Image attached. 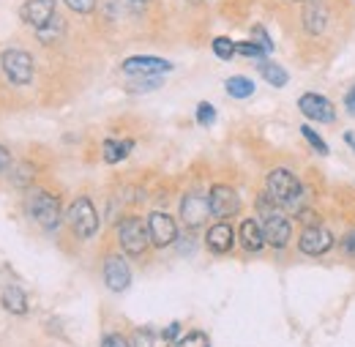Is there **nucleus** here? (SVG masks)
Returning a JSON list of instances; mask_svg holds the SVG:
<instances>
[{"instance_id": "nucleus-27", "label": "nucleus", "mask_w": 355, "mask_h": 347, "mask_svg": "<svg viewBox=\"0 0 355 347\" xmlns=\"http://www.w3.org/2000/svg\"><path fill=\"white\" fill-rule=\"evenodd\" d=\"M162 85V80L159 77H139V80H134L132 85H129V90L132 93H145V90H153V87Z\"/></svg>"}, {"instance_id": "nucleus-2", "label": "nucleus", "mask_w": 355, "mask_h": 347, "mask_svg": "<svg viewBox=\"0 0 355 347\" xmlns=\"http://www.w3.org/2000/svg\"><path fill=\"white\" fill-rule=\"evenodd\" d=\"M266 186H268V197L276 200L279 205H287V208L295 211V214L304 211V208H301L304 186H301V180L290 173V170H282V167H279V170H270Z\"/></svg>"}, {"instance_id": "nucleus-1", "label": "nucleus", "mask_w": 355, "mask_h": 347, "mask_svg": "<svg viewBox=\"0 0 355 347\" xmlns=\"http://www.w3.org/2000/svg\"><path fill=\"white\" fill-rule=\"evenodd\" d=\"M279 203L270 200L268 194H263L257 200V211L263 217V232H266V244L273 249H284L290 244V235H293V227H290V219L284 217L279 208Z\"/></svg>"}, {"instance_id": "nucleus-22", "label": "nucleus", "mask_w": 355, "mask_h": 347, "mask_svg": "<svg viewBox=\"0 0 355 347\" xmlns=\"http://www.w3.org/2000/svg\"><path fill=\"white\" fill-rule=\"evenodd\" d=\"M260 74L266 77V83L268 85H273V87H284L287 85V71L282 69V66H276V63H263L260 66Z\"/></svg>"}, {"instance_id": "nucleus-35", "label": "nucleus", "mask_w": 355, "mask_h": 347, "mask_svg": "<svg viewBox=\"0 0 355 347\" xmlns=\"http://www.w3.org/2000/svg\"><path fill=\"white\" fill-rule=\"evenodd\" d=\"M8 164H11V153L0 145V173H3V170H8Z\"/></svg>"}, {"instance_id": "nucleus-4", "label": "nucleus", "mask_w": 355, "mask_h": 347, "mask_svg": "<svg viewBox=\"0 0 355 347\" xmlns=\"http://www.w3.org/2000/svg\"><path fill=\"white\" fill-rule=\"evenodd\" d=\"M28 214L36 219L44 230H58L60 227V203L49 192H31Z\"/></svg>"}, {"instance_id": "nucleus-3", "label": "nucleus", "mask_w": 355, "mask_h": 347, "mask_svg": "<svg viewBox=\"0 0 355 347\" xmlns=\"http://www.w3.org/2000/svg\"><path fill=\"white\" fill-rule=\"evenodd\" d=\"M118 238H121V246L126 255L139 257L145 249H148V241H150V232H148V224L139 217H129L121 221L118 227Z\"/></svg>"}, {"instance_id": "nucleus-28", "label": "nucleus", "mask_w": 355, "mask_h": 347, "mask_svg": "<svg viewBox=\"0 0 355 347\" xmlns=\"http://www.w3.org/2000/svg\"><path fill=\"white\" fill-rule=\"evenodd\" d=\"M235 49H238L241 55H246V58H263V55H266V49L257 42H241V44H235Z\"/></svg>"}, {"instance_id": "nucleus-19", "label": "nucleus", "mask_w": 355, "mask_h": 347, "mask_svg": "<svg viewBox=\"0 0 355 347\" xmlns=\"http://www.w3.org/2000/svg\"><path fill=\"white\" fill-rule=\"evenodd\" d=\"M3 306H6L11 314H25V312H28V298H25L22 287L8 285V287L3 290Z\"/></svg>"}, {"instance_id": "nucleus-7", "label": "nucleus", "mask_w": 355, "mask_h": 347, "mask_svg": "<svg viewBox=\"0 0 355 347\" xmlns=\"http://www.w3.org/2000/svg\"><path fill=\"white\" fill-rule=\"evenodd\" d=\"M298 249H301L304 255H309V257H320V255H325V252L334 249V235H331V230L322 227V224H309V227L301 232Z\"/></svg>"}, {"instance_id": "nucleus-33", "label": "nucleus", "mask_w": 355, "mask_h": 347, "mask_svg": "<svg viewBox=\"0 0 355 347\" xmlns=\"http://www.w3.org/2000/svg\"><path fill=\"white\" fill-rule=\"evenodd\" d=\"M145 3H148V0H121V6H123V8H129L132 14H139V11L145 8Z\"/></svg>"}, {"instance_id": "nucleus-24", "label": "nucleus", "mask_w": 355, "mask_h": 347, "mask_svg": "<svg viewBox=\"0 0 355 347\" xmlns=\"http://www.w3.org/2000/svg\"><path fill=\"white\" fill-rule=\"evenodd\" d=\"M214 52H216V58H222V60H230L238 49H235V44L230 42L227 36H219V39H214Z\"/></svg>"}, {"instance_id": "nucleus-12", "label": "nucleus", "mask_w": 355, "mask_h": 347, "mask_svg": "<svg viewBox=\"0 0 355 347\" xmlns=\"http://www.w3.org/2000/svg\"><path fill=\"white\" fill-rule=\"evenodd\" d=\"M121 69L129 77H159V74L173 71V63L162 60V58H129V60H123Z\"/></svg>"}, {"instance_id": "nucleus-23", "label": "nucleus", "mask_w": 355, "mask_h": 347, "mask_svg": "<svg viewBox=\"0 0 355 347\" xmlns=\"http://www.w3.org/2000/svg\"><path fill=\"white\" fill-rule=\"evenodd\" d=\"M301 134H304V139L309 142L311 148L320 153V156H328V145H325V139L317 134V131L311 129V126H301Z\"/></svg>"}, {"instance_id": "nucleus-5", "label": "nucleus", "mask_w": 355, "mask_h": 347, "mask_svg": "<svg viewBox=\"0 0 355 347\" xmlns=\"http://www.w3.org/2000/svg\"><path fill=\"white\" fill-rule=\"evenodd\" d=\"M69 224L80 238H90L98 230V214L88 197H77L69 208Z\"/></svg>"}, {"instance_id": "nucleus-10", "label": "nucleus", "mask_w": 355, "mask_h": 347, "mask_svg": "<svg viewBox=\"0 0 355 347\" xmlns=\"http://www.w3.org/2000/svg\"><path fill=\"white\" fill-rule=\"evenodd\" d=\"M208 214H211V203H208V197H202L200 192H191V194L183 197V203H180V219H183V224H186L189 230L202 227L205 219H208Z\"/></svg>"}, {"instance_id": "nucleus-37", "label": "nucleus", "mask_w": 355, "mask_h": 347, "mask_svg": "<svg viewBox=\"0 0 355 347\" xmlns=\"http://www.w3.org/2000/svg\"><path fill=\"white\" fill-rule=\"evenodd\" d=\"M345 139H347V142L355 148V131H347V134H345Z\"/></svg>"}, {"instance_id": "nucleus-29", "label": "nucleus", "mask_w": 355, "mask_h": 347, "mask_svg": "<svg viewBox=\"0 0 355 347\" xmlns=\"http://www.w3.org/2000/svg\"><path fill=\"white\" fill-rule=\"evenodd\" d=\"M60 33H63V22H60V19L55 17V28L49 31V25H44V28L39 31V39H42V42H55V39H58Z\"/></svg>"}, {"instance_id": "nucleus-38", "label": "nucleus", "mask_w": 355, "mask_h": 347, "mask_svg": "<svg viewBox=\"0 0 355 347\" xmlns=\"http://www.w3.org/2000/svg\"><path fill=\"white\" fill-rule=\"evenodd\" d=\"M189 3H197V0H189Z\"/></svg>"}, {"instance_id": "nucleus-6", "label": "nucleus", "mask_w": 355, "mask_h": 347, "mask_svg": "<svg viewBox=\"0 0 355 347\" xmlns=\"http://www.w3.org/2000/svg\"><path fill=\"white\" fill-rule=\"evenodd\" d=\"M3 71L14 85H28L33 80V60L22 49H8L3 55Z\"/></svg>"}, {"instance_id": "nucleus-15", "label": "nucleus", "mask_w": 355, "mask_h": 347, "mask_svg": "<svg viewBox=\"0 0 355 347\" xmlns=\"http://www.w3.org/2000/svg\"><path fill=\"white\" fill-rule=\"evenodd\" d=\"M232 241H235V232H232V227H230L227 221H219V224H214V227L208 230V235H205V244H208V249H211V252H216V255H224V252H230V249H232Z\"/></svg>"}, {"instance_id": "nucleus-21", "label": "nucleus", "mask_w": 355, "mask_h": 347, "mask_svg": "<svg viewBox=\"0 0 355 347\" xmlns=\"http://www.w3.org/2000/svg\"><path fill=\"white\" fill-rule=\"evenodd\" d=\"M224 87H227V93H230L232 99H249V96L254 93V83H252L249 77H230Z\"/></svg>"}, {"instance_id": "nucleus-36", "label": "nucleus", "mask_w": 355, "mask_h": 347, "mask_svg": "<svg viewBox=\"0 0 355 347\" xmlns=\"http://www.w3.org/2000/svg\"><path fill=\"white\" fill-rule=\"evenodd\" d=\"M345 107H347V112H353L355 115V87L353 90H347V96H345Z\"/></svg>"}, {"instance_id": "nucleus-20", "label": "nucleus", "mask_w": 355, "mask_h": 347, "mask_svg": "<svg viewBox=\"0 0 355 347\" xmlns=\"http://www.w3.org/2000/svg\"><path fill=\"white\" fill-rule=\"evenodd\" d=\"M132 148H134L132 139H104V159H107L110 164L123 162V159L132 153Z\"/></svg>"}, {"instance_id": "nucleus-34", "label": "nucleus", "mask_w": 355, "mask_h": 347, "mask_svg": "<svg viewBox=\"0 0 355 347\" xmlns=\"http://www.w3.org/2000/svg\"><path fill=\"white\" fill-rule=\"evenodd\" d=\"M342 249H345L347 255H353V257H355V230L345 235V241H342Z\"/></svg>"}, {"instance_id": "nucleus-18", "label": "nucleus", "mask_w": 355, "mask_h": 347, "mask_svg": "<svg viewBox=\"0 0 355 347\" xmlns=\"http://www.w3.org/2000/svg\"><path fill=\"white\" fill-rule=\"evenodd\" d=\"M170 334L167 331H156V328H139L134 331L132 347H170Z\"/></svg>"}, {"instance_id": "nucleus-31", "label": "nucleus", "mask_w": 355, "mask_h": 347, "mask_svg": "<svg viewBox=\"0 0 355 347\" xmlns=\"http://www.w3.org/2000/svg\"><path fill=\"white\" fill-rule=\"evenodd\" d=\"M101 347H132L123 337H118V334H110V337H104L101 339Z\"/></svg>"}, {"instance_id": "nucleus-25", "label": "nucleus", "mask_w": 355, "mask_h": 347, "mask_svg": "<svg viewBox=\"0 0 355 347\" xmlns=\"http://www.w3.org/2000/svg\"><path fill=\"white\" fill-rule=\"evenodd\" d=\"M175 347H211V339H208L202 331H191V334H186Z\"/></svg>"}, {"instance_id": "nucleus-26", "label": "nucleus", "mask_w": 355, "mask_h": 347, "mask_svg": "<svg viewBox=\"0 0 355 347\" xmlns=\"http://www.w3.org/2000/svg\"><path fill=\"white\" fill-rule=\"evenodd\" d=\"M214 121H216V110H214V104L202 101V104L197 107V124H200V126H214Z\"/></svg>"}, {"instance_id": "nucleus-16", "label": "nucleus", "mask_w": 355, "mask_h": 347, "mask_svg": "<svg viewBox=\"0 0 355 347\" xmlns=\"http://www.w3.org/2000/svg\"><path fill=\"white\" fill-rule=\"evenodd\" d=\"M325 25H328V8L322 3H306L304 6V28L311 36H320L325 33Z\"/></svg>"}, {"instance_id": "nucleus-11", "label": "nucleus", "mask_w": 355, "mask_h": 347, "mask_svg": "<svg viewBox=\"0 0 355 347\" xmlns=\"http://www.w3.org/2000/svg\"><path fill=\"white\" fill-rule=\"evenodd\" d=\"M148 232H150V241H153V246L164 249V246L175 244L178 224L173 221V217H167V214L156 211V214H150V217H148Z\"/></svg>"}, {"instance_id": "nucleus-8", "label": "nucleus", "mask_w": 355, "mask_h": 347, "mask_svg": "<svg viewBox=\"0 0 355 347\" xmlns=\"http://www.w3.org/2000/svg\"><path fill=\"white\" fill-rule=\"evenodd\" d=\"M208 203H211V214L216 219H232L241 211V197L232 186H214L211 194H208Z\"/></svg>"}, {"instance_id": "nucleus-13", "label": "nucleus", "mask_w": 355, "mask_h": 347, "mask_svg": "<svg viewBox=\"0 0 355 347\" xmlns=\"http://www.w3.org/2000/svg\"><path fill=\"white\" fill-rule=\"evenodd\" d=\"M22 19L42 31L44 25H49L55 19V0H25L22 3Z\"/></svg>"}, {"instance_id": "nucleus-17", "label": "nucleus", "mask_w": 355, "mask_h": 347, "mask_svg": "<svg viewBox=\"0 0 355 347\" xmlns=\"http://www.w3.org/2000/svg\"><path fill=\"white\" fill-rule=\"evenodd\" d=\"M241 244L246 252H260L266 246V232H263V224L254 221V219H246L241 224Z\"/></svg>"}, {"instance_id": "nucleus-32", "label": "nucleus", "mask_w": 355, "mask_h": 347, "mask_svg": "<svg viewBox=\"0 0 355 347\" xmlns=\"http://www.w3.org/2000/svg\"><path fill=\"white\" fill-rule=\"evenodd\" d=\"M254 39H260V46H263L266 52H270V49H273V42L268 39V33H266V31H263V28H260V25L254 28Z\"/></svg>"}, {"instance_id": "nucleus-14", "label": "nucleus", "mask_w": 355, "mask_h": 347, "mask_svg": "<svg viewBox=\"0 0 355 347\" xmlns=\"http://www.w3.org/2000/svg\"><path fill=\"white\" fill-rule=\"evenodd\" d=\"M104 282L112 293H123L132 285V271L123 257H110L104 262Z\"/></svg>"}, {"instance_id": "nucleus-9", "label": "nucleus", "mask_w": 355, "mask_h": 347, "mask_svg": "<svg viewBox=\"0 0 355 347\" xmlns=\"http://www.w3.org/2000/svg\"><path fill=\"white\" fill-rule=\"evenodd\" d=\"M298 110H301L309 121H317V124H334V121H336L334 104H331L325 96H320V93H304V96L298 99Z\"/></svg>"}, {"instance_id": "nucleus-30", "label": "nucleus", "mask_w": 355, "mask_h": 347, "mask_svg": "<svg viewBox=\"0 0 355 347\" xmlns=\"http://www.w3.org/2000/svg\"><path fill=\"white\" fill-rule=\"evenodd\" d=\"M66 3H69V8L77 11V14H90V11L96 8V0H66Z\"/></svg>"}]
</instances>
